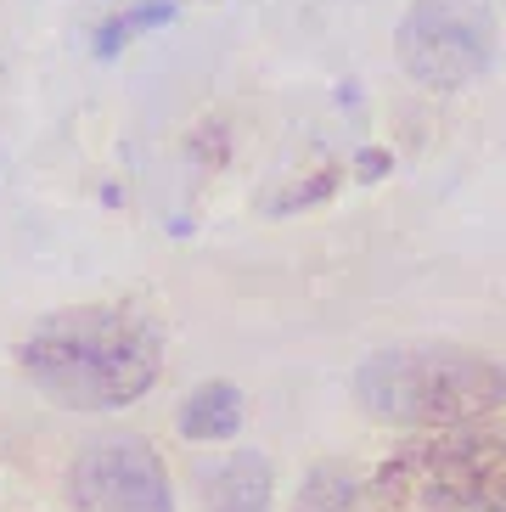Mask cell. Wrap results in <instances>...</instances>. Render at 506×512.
<instances>
[{
	"mask_svg": "<svg viewBox=\"0 0 506 512\" xmlns=\"http://www.w3.org/2000/svg\"><path fill=\"white\" fill-rule=\"evenodd\" d=\"M366 501L388 512H506V434L467 422L411 439L372 473Z\"/></svg>",
	"mask_w": 506,
	"mask_h": 512,
	"instance_id": "3957f363",
	"label": "cell"
},
{
	"mask_svg": "<svg viewBox=\"0 0 506 512\" xmlns=\"http://www.w3.org/2000/svg\"><path fill=\"white\" fill-rule=\"evenodd\" d=\"M237 428H242V389L237 383H225V377L197 383V389L180 400V434L197 439V445L231 439Z\"/></svg>",
	"mask_w": 506,
	"mask_h": 512,
	"instance_id": "52a82bcc",
	"label": "cell"
},
{
	"mask_svg": "<svg viewBox=\"0 0 506 512\" xmlns=\"http://www.w3.org/2000/svg\"><path fill=\"white\" fill-rule=\"evenodd\" d=\"M17 372L62 411H124L158 383L164 338L124 304L51 310L17 338Z\"/></svg>",
	"mask_w": 506,
	"mask_h": 512,
	"instance_id": "6da1fadb",
	"label": "cell"
},
{
	"mask_svg": "<svg viewBox=\"0 0 506 512\" xmlns=\"http://www.w3.org/2000/svg\"><path fill=\"white\" fill-rule=\"evenodd\" d=\"M388 169H394V158H388L383 147H360V152H355V175H360L366 186H372V181H383Z\"/></svg>",
	"mask_w": 506,
	"mask_h": 512,
	"instance_id": "8fae6325",
	"label": "cell"
},
{
	"mask_svg": "<svg viewBox=\"0 0 506 512\" xmlns=\"http://www.w3.org/2000/svg\"><path fill=\"white\" fill-rule=\"evenodd\" d=\"M68 507L74 512H175L164 456L141 434H102L68 467Z\"/></svg>",
	"mask_w": 506,
	"mask_h": 512,
	"instance_id": "5b68a950",
	"label": "cell"
},
{
	"mask_svg": "<svg viewBox=\"0 0 506 512\" xmlns=\"http://www.w3.org/2000/svg\"><path fill=\"white\" fill-rule=\"evenodd\" d=\"M495 12L490 0H411L394 51L400 68L428 91H467L495 62Z\"/></svg>",
	"mask_w": 506,
	"mask_h": 512,
	"instance_id": "277c9868",
	"label": "cell"
},
{
	"mask_svg": "<svg viewBox=\"0 0 506 512\" xmlns=\"http://www.w3.org/2000/svg\"><path fill=\"white\" fill-rule=\"evenodd\" d=\"M355 501H366V479H360L355 467L321 462L310 479H304V490H298L293 512H349Z\"/></svg>",
	"mask_w": 506,
	"mask_h": 512,
	"instance_id": "9c48e42d",
	"label": "cell"
},
{
	"mask_svg": "<svg viewBox=\"0 0 506 512\" xmlns=\"http://www.w3.org/2000/svg\"><path fill=\"white\" fill-rule=\"evenodd\" d=\"M343 181V169L327 164L321 175H310V186H293V192H282L276 203H270V214H293V209H310V203H321V197H332Z\"/></svg>",
	"mask_w": 506,
	"mask_h": 512,
	"instance_id": "30bf717a",
	"label": "cell"
},
{
	"mask_svg": "<svg viewBox=\"0 0 506 512\" xmlns=\"http://www.w3.org/2000/svg\"><path fill=\"white\" fill-rule=\"evenodd\" d=\"M175 12H180L175 0H130V6H119V12L96 29V57H119V51L135 46L141 34L175 23Z\"/></svg>",
	"mask_w": 506,
	"mask_h": 512,
	"instance_id": "ba28073f",
	"label": "cell"
},
{
	"mask_svg": "<svg viewBox=\"0 0 506 512\" xmlns=\"http://www.w3.org/2000/svg\"><path fill=\"white\" fill-rule=\"evenodd\" d=\"M355 400L394 428H467L506 406V366L467 344H388L355 366Z\"/></svg>",
	"mask_w": 506,
	"mask_h": 512,
	"instance_id": "7a4b0ae2",
	"label": "cell"
},
{
	"mask_svg": "<svg viewBox=\"0 0 506 512\" xmlns=\"http://www.w3.org/2000/svg\"><path fill=\"white\" fill-rule=\"evenodd\" d=\"M276 501V473L265 451H231L203 473V512H270Z\"/></svg>",
	"mask_w": 506,
	"mask_h": 512,
	"instance_id": "8992f818",
	"label": "cell"
}]
</instances>
